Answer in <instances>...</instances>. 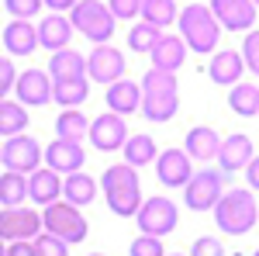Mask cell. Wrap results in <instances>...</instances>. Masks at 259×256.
Wrapping results in <instances>:
<instances>
[{"label":"cell","instance_id":"cell-38","mask_svg":"<svg viewBox=\"0 0 259 256\" xmlns=\"http://www.w3.org/2000/svg\"><path fill=\"white\" fill-rule=\"evenodd\" d=\"M35 249H38V256H69V242L52 236V232H41L35 239Z\"/></svg>","mask_w":259,"mask_h":256},{"label":"cell","instance_id":"cell-13","mask_svg":"<svg viewBox=\"0 0 259 256\" xmlns=\"http://www.w3.org/2000/svg\"><path fill=\"white\" fill-rule=\"evenodd\" d=\"M128 125L121 115L114 111H104L97 118L90 121V145L97 149V153H114V149H124V142H128Z\"/></svg>","mask_w":259,"mask_h":256},{"label":"cell","instance_id":"cell-5","mask_svg":"<svg viewBox=\"0 0 259 256\" xmlns=\"http://www.w3.org/2000/svg\"><path fill=\"white\" fill-rule=\"evenodd\" d=\"M69 21H73L76 35H83L87 42L107 45V42L114 39V21L118 18H114L111 7L100 4V0H80V4L69 11Z\"/></svg>","mask_w":259,"mask_h":256},{"label":"cell","instance_id":"cell-7","mask_svg":"<svg viewBox=\"0 0 259 256\" xmlns=\"http://www.w3.org/2000/svg\"><path fill=\"white\" fill-rule=\"evenodd\" d=\"M225 177L228 173H221V170H197L190 184L183 187V204L190 211H214V204L225 194Z\"/></svg>","mask_w":259,"mask_h":256},{"label":"cell","instance_id":"cell-10","mask_svg":"<svg viewBox=\"0 0 259 256\" xmlns=\"http://www.w3.org/2000/svg\"><path fill=\"white\" fill-rule=\"evenodd\" d=\"M41 159H45V149H41V142H35L28 132H24V135H14V138H4V170L31 177L41 166Z\"/></svg>","mask_w":259,"mask_h":256},{"label":"cell","instance_id":"cell-41","mask_svg":"<svg viewBox=\"0 0 259 256\" xmlns=\"http://www.w3.org/2000/svg\"><path fill=\"white\" fill-rule=\"evenodd\" d=\"M14 83H18V66L7 56H0V100H7V94L14 90Z\"/></svg>","mask_w":259,"mask_h":256},{"label":"cell","instance_id":"cell-45","mask_svg":"<svg viewBox=\"0 0 259 256\" xmlns=\"http://www.w3.org/2000/svg\"><path fill=\"white\" fill-rule=\"evenodd\" d=\"M7 246H11V242H4V239H0V256H7Z\"/></svg>","mask_w":259,"mask_h":256},{"label":"cell","instance_id":"cell-11","mask_svg":"<svg viewBox=\"0 0 259 256\" xmlns=\"http://www.w3.org/2000/svg\"><path fill=\"white\" fill-rule=\"evenodd\" d=\"M14 97L24 107H45L49 100H56V80L49 77V69H21L14 83Z\"/></svg>","mask_w":259,"mask_h":256},{"label":"cell","instance_id":"cell-30","mask_svg":"<svg viewBox=\"0 0 259 256\" xmlns=\"http://www.w3.org/2000/svg\"><path fill=\"white\" fill-rule=\"evenodd\" d=\"M228 107H232L239 118L259 115V87L256 83H235V87L228 90Z\"/></svg>","mask_w":259,"mask_h":256},{"label":"cell","instance_id":"cell-44","mask_svg":"<svg viewBox=\"0 0 259 256\" xmlns=\"http://www.w3.org/2000/svg\"><path fill=\"white\" fill-rule=\"evenodd\" d=\"M80 0H45V7L52 11V14H66V11H73Z\"/></svg>","mask_w":259,"mask_h":256},{"label":"cell","instance_id":"cell-51","mask_svg":"<svg viewBox=\"0 0 259 256\" xmlns=\"http://www.w3.org/2000/svg\"><path fill=\"white\" fill-rule=\"evenodd\" d=\"M142 4H145V0H142Z\"/></svg>","mask_w":259,"mask_h":256},{"label":"cell","instance_id":"cell-36","mask_svg":"<svg viewBox=\"0 0 259 256\" xmlns=\"http://www.w3.org/2000/svg\"><path fill=\"white\" fill-rule=\"evenodd\" d=\"M239 52H242V59H245V69H252V77H259V28L242 35Z\"/></svg>","mask_w":259,"mask_h":256},{"label":"cell","instance_id":"cell-26","mask_svg":"<svg viewBox=\"0 0 259 256\" xmlns=\"http://www.w3.org/2000/svg\"><path fill=\"white\" fill-rule=\"evenodd\" d=\"M100 184L90 173H69V177L62 180V201H69V204H76V208H87V204H94V197H97Z\"/></svg>","mask_w":259,"mask_h":256},{"label":"cell","instance_id":"cell-40","mask_svg":"<svg viewBox=\"0 0 259 256\" xmlns=\"http://www.w3.org/2000/svg\"><path fill=\"white\" fill-rule=\"evenodd\" d=\"M190 256H225V246L218 236H197L190 246Z\"/></svg>","mask_w":259,"mask_h":256},{"label":"cell","instance_id":"cell-35","mask_svg":"<svg viewBox=\"0 0 259 256\" xmlns=\"http://www.w3.org/2000/svg\"><path fill=\"white\" fill-rule=\"evenodd\" d=\"M128 256H166V246H162L159 236H135L132 246H128Z\"/></svg>","mask_w":259,"mask_h":256},{"label":"cell","instance_id":"cell-48","mask_svg":"<svg viewBox=\"0 0 259 256\" xmlns=\"http://www.w3.org/2000/svg\"><path fill=\"white\" fill-rule=\"evenodd\" d=\"M90 256H104V253H90Z\"/></svg>","mask_w":259,"mask_h":256},{"label":"cell","instance_id":"cell-47","mask_svg":"<svg viewBox=\"0 0 259 256\" xmlns=\"http://www.w3.org/2000/svg\"><path fill=\"white\" fill-rule=\"evenodd\" d=\"M166 256H183V253H166Z\"/></svg>","mask_w":259,"mask_h":256},{"label":"cell","instance_id":"cell-34","mask_svg":"<svg viewBox=\"0 0 259 256\" xmlns=\"http://www.w3.org/2000/svg\"><path fill=\"white\" fill-rule=\"evenodd\" d=\"M90 77L83 80H62V83H56V104H59L62 111L66 107H80L83 100L90 97V83H87Z\"/></svg>","mask_w":259,"mask_h":256},{"label":"cell","instance_id":"cell-4","mask_svg":"<svg viewBox=\"0 0 259 256\" xmlns=\"http://www.w3.org/2000/svg\"><path fill=\"white\" fill-rule=\"evenodd\" d=\"M256 222H259V201L252 197L249 187H232L214 204V225L225 236H245Z\"/></svg>","mask_w":259,"mask_h":256},{"label":"cell","instance_id":"cell-32","mask_svg":"<svg viewBox=\"0 0 259 256\" xmlns=\"http://www.w3.org/2000/svg\"><path fill=\"white\" fill-rule=\"evenodd\" d=\"M28 201V177L24 173H0V204L4 208H21Z\"/></svg>","mask_w":259,"mask_h":256},{"label":"cell","instance_id":"cell-31","mask_svg":"<svg viewBox=\"0 0 259 256\" xmlns=\"http://www.w3.org/2000/svg\"><path fill=\"white\" fill-rule=\"evenodd\" d=\"M180 11L177 0H145L142 4V21H149V24H156V28H169V24H177L180 21Z\"/></svg>","mask_w":259,"mask_h":256},{"label":"cell","instance_id":"cell-24","mask_svg":"<svg viewBox=\"0 0 259 256\" xmlns=\"http://www.w3.org/2000/svg\"><path fill=\"white\" fill-rule=\"evenodd\" d=\"M187 52H190V49H187L183 35H162V39H159V45L152 49V56H149V59H152V66H156V69L177 73L180 66L187 62Z\"/></svg>","mask_w":259,"mask_h":256},{"label":"cell","instance_id":"cell-3","mask_svg":"<svg viewBox=\"0 0 259 256\" xmlns=\"http://www.w3.org/2000/svg\"><path fill=\"white\" fill-rule=\"evenodd\" d=\"M177 28H180V35H183V42H187L190 52H197V56H214V52H218L221 24H218V18H214L211 7H204V4H187V7L180 11Z\"/></svg>","mask_w":259,"mask_h":256},{"label":"cell","instance_id":"cell-22","mask_svg":"<svg viewBox=\"0 0 259 256\" xmlns=\"http://www.w3.org/2000/svg\"><path fill=\"white\" fill-rule=\"evenodd\" d=\"M62 194V180L56 170H49V166H38L31 177H28V197H31V204H38V208H49V204H56Z\"/></svg>","mask_w":259,"mask_h":256},{"label":"cell","instance_id":"cell-12","mask_svg":"<svg viewBox=\"0 0 259 256\" xmlns=\"http://www.w3.org/2000/svg\"><path fill=\"white\" fill-rule=\"evenodd\" d=\"M124 52L114 49L111 42L107 45H94V52L87 56V77L94 80V83H104V87H111V83H118L124 80Z\"/></svg>","mask_w":259,"mask_h":256},{"label":"cell","instance_id":"cell-19","mask_svg":"<svg viewBox=\"0 0 259 256\" xmlns=\"http://www.w3.org/2000/svg\"><path fill=\"white\" fill-rule=\"evenodd\" d=\"M221 142H225V138H221L211 125H194V128L187 132V138H183V149H187V156L197 159V163H211V159H218Z\"/></svg>","mask_w":259,"mask_h":256},{"label":"cell","instance_id":"cell-42","mask_svg":"<svg viewBox=\"0 0 259 256\" xmlns=\"http://www.w3.org/2000/svg\"><path fill=\"white\" fill-rule=\"evenodd\" d=\"M7 256H38V249H35V242H11Z\"/></svg>","mask_w":259,"mask_h":256},{"label":"cell","instance_id":"cell-20","mask_svg":"<svg viewBox=\"0 0 259 256\" xmlns=\"http://www.w3.org/2000/svg\"><path fill=\"white\" fill-rule=\"evenodd\" d=\"M38 45H41L38 42V24H31V21H11V24L4 28V49H7V56H14V59L31 56Z\"/></svg>","mask_w":259,"mask_h":256},{"label":"cell","instance_id":"cell-2","mask_svg":"<svg viewBox=\"0 0 259 256\" xmlns=\"http://www.w3.org/2000/svg\"><path fill=\"white\" fill-rule=\"evenodd\" d=\"M180 111V83L177 73L149 66L142 77V115L149 121H169Z\"/></svg>","mask_w":259,"mask_h":256},{"label":"cell","instance_id":"cell-16","mask_svg":"<svg viewBox=\"0 0 259 256\" xmlns=\"http://www.w3.org/2000/svg\"><path fill=\"white\" fill-rule=\"evenodd\" d=\"M83 163H87V153H83L80 142H69V138H56L52 145H45V166L56 170V173H80Z\"/></svg>","mask_w":259,"mask_h":256},{"label":"cell","instance_id":"cell-28","mask_svg":"<svg viewBox=\"0 0 259 256\" xmlns=\"http://www.w3.org/2000/svg\"><path fill=\"white\" fill-rule=\"evenodd\" d=\"M28 107L21 100H0V138H14L24 135L28 128Z\"/></svg>","mask_w":259,"mask_h":256},{"label":"cell","instance_id":"cell-15","mask_svg":"<svg viewBox=\"0 0 259 256\" xmlns=\"http://www.w3.org/2000/svg\"><path fill=\"white\" fill-rule=\"evenodd\" d=\"M225 31H252L256 24V4L252 0H211L207 4Z\"/></svg>","mask_w":259,"mask_h":256},{"label":"cell","instance_id":"cell-50","mask_svg":"<svg viewBox=\"0 0 259 256\" xmlns=\"http://www.w3.org/2000/svg\"><path fill=\"white\" fill-rule=\"evenodd\" d=\"M252 256H259V249H256V253H252Z\"/></svg>","mask_w":259,"mask_h":256},{"label":"cell","instance_id":"cell-46","mask_svg":"<svg viewBox=\"0 0 259 256\" xmlns=\"http://www.w3.org/2000/svg\"><path fill=\"white\" fill-rule=\"evenodd\" d=\"M0 163H4V145H0Z\"/></svg>","mask_w":259,"mask_h":256},{"label":"cell","instance_id":"cell-23","mask_svg":"<svg viewBox=\"0 0 259 256\" xmlns=\"http://www.w3.org/2000/svg\"><path fill=\"white\" fill-rule=\"evenodd\" d=\"M107 111H114L121 118H128V115H135L142 107V83H132V80H118V83H111L107 87Z\"/></svg>","mask_w":259,"mask_h":256},{"label":"cell","instance_id":"cell-17","mask_svg":"<svg viewBox=\"0 0 259 256\" xmlns=\"http://www.w3.org/2000/svg\"><path fill=\"white\" fill-rule=\"evenodd\" d=\"M242 73H245V59H242V52L235 49H218L211 62H207V77L211 83H218V87H235L242 83Z\"/></svg>","mask_w":259,"mask_h":256},{"label":"cell","instance_id":"cell-27","mask_svg":"<svg viewBox=\"0 0 259 256\" xmlns=\"http://www.w3.org/2000/svg\"><path fill=\"white\" fill-rule=\"evenodd\" d=\"M124 163L128 166H149V163H156L159 159V149H156V138L152 135H145V132H139V135H132L128 142H124Z\"/></svg>","mask_w":259,"mask_h":256},{"label":"cell","instance_id":"cell-18","mask_svg":"<svg viewBox=\"0 0 259 256\" xmlns=\"http://www.w3.org/2000/svg\"><path fill=\"white\" fill-rule=\"evenodd\" d=\"M252 138L242 135V132H235V135H228L225 142H221V153H218V166L221 173H239V170H245L249 163H252Z\"/></svg>","mask_w":259,"mask_h":256},{"label":"cell","instance_id":"cell-25","mask_svg":"<svg viewBox=\"0 0 259 256\" xmlns=\"http://www.w3.org/2000/svg\"><path fill=\"white\" fill-rule=\"evenodd\" d=\"M49 77L62 83V80H83L87 77V56H80L76 49H59L49 59Z\"/></svg>","mask_w":259,"mask_h":256},{"label":"cell","instance_id":"cell-1","mask_svg":"<svg viewBox=\"0 0 259 256\" xmlns=\"http://www.w3.org/2000/svg\"><path fill=\"white\" fill-rule=\"evenodd\" d=\"M100 191H104V201L107 208L114 211L118 218H135L142 211V184H139V173L135 166L128 163H114L100 173Z\"/></svg>","mask_w":259,"mask_h":256},{"label":"cell","instance_id":"cell-29","mask_svg":"<svg viewBox=\"0 0 259 256\" xmlns=\"http://www.w3.org/2000/svg\"><path fill=\"white\" fill-rule=\"evenodd\" d=\"M90 135V121L80 107H66L56 118V138H69V142H83Z\"/></svg>","mask_w":259,"mask_h":256},{"label":"cell","instance_id":"cell-39","mask_svg":"<svg viewBox=\"0 0 259 256\" xmlns=\"http://www.w3.org/2000/svg\"><path fill=\"white\" fill-rule=\"evenodd\" d=\"M107 7H111V14H114L118 21L142 18V0H107Z\"/></svg>","mask_w":259,"mask_h":256},{"label":"cell","instance_id":"cell-21","mask_svg":"<svg viewBox=\"0 0 259 256\" xmlns=\"http://www.w3.org/2000/svg\"><path fill=\"white\" fill-rule=\"evenodd\" d=\"M73 35H76V28H73V21L66 14H45L38 21V42H41V49H49V52L69 49Z\"/></svg>","mask_w":259,"mask_h":256},{"label":"cell","instance_id":"cell-6","mask_svg":"<svg viewBox=\"0 0 259 256\" xmlns=\"http://www.w3.org/2000/svg\"><path fill=\"white\" fill-rule=\"evenodd\" d=\"M41 225H45V232L66 239L69 246L83 242L87 232H90V225H87L83 211L76 208V204H69V201H56V204L41 208Z\"/></svg>","mask_w":259,"mask_h":256},{"label":"cell","instance_id":"cell-14","mask_svg":"<svg viewBox=\"0 0 259 256\" xmlns=\"http://www.w3.org/2000/svg\"><path fill=\"white\" fill-rule=\"evenodd\" d=\"M197 170H194V159L187 156V149H162L159 159H156V177H159L162 187H187L190 177H194Z\"/></svg>","mask_w":259,"mask_h":256},{"label":"cell","instance_id":"cell-8","mask_svg":"<svg viewBox=\"0 0 259 256\" xmlns=\"http://www.w3.org/2000/svg\"><path fill=\"white\" fill-rule=\"evenodd\" d=\"M41 232H45V225L35 208H28V204L0 208V239L4 242H35Z\"/></svg>","mask_w":259,"mask_h":256},{"label":"cell","instance_id":"cell-33","mask_svg":"<svg viewBox=\"0 0 259 256\" xmlns=\"http://www.w3.org/2000/svg\"><path fill=\"white\" fill-rule=\"evenodd\" d=\"M162 31L156 24H149V21H135L132 24V31H128V49L132 52H145V56H152V49L159 45Z\"/></svg>","mask_w":259,"mask_h":256},{"label":"cell","instance_id":"cell-43","mask_svg":"<svg viewBox=\"0 0 259 256\" xmlns=\"http://www.w3.org/2000/svg\"><path fill=\"white\" fill-rule=\"evenodd\" d=\"M245 180H249V191H259V156H252V163L245 166Z\"/></svg>","mask_w":259,"mask_h":256},{"label":"cell","instance_id":"cell-9","mask_svg":"<svg viewBox=\"0 0 259 256\" xmlns=\"http://www.w3.org/2000/svg\"><path fill=\"white\" fill-rule=\"evenodd\" d=\"M180 222V211H177V201H169V197H149L145 204H142V211L135 215V225H139L142 236H169L173 229H177Z\"/></svg>","mask_w":259,"mask_h":256},{"label":"cell","instance_id":"cell-49","mask_svg":"<svg viewBox=\"0 0 259 256\" xmlns=\"http://www.w3.org/2000/svg\"><path fill=\"white\" fill-rule=\"evenodd\" d=\"M252 4H256V7H259V0H252Z\"/></svg>","mask_w":259,"mask_h":256},{"label":"cell","instance_id":"cell-37","mask_svg":"<svg viewBox=\"0 0 259 256\" xmlns=\"http://www.w3.org/2000/svg\"><path fill=\"white\" fill-rule=\"evenodd\" d=\"M45 7V0H4V11L14 21H31Z\"/></svg>","mask_w":259,"mask_h":256}]
</instances>
